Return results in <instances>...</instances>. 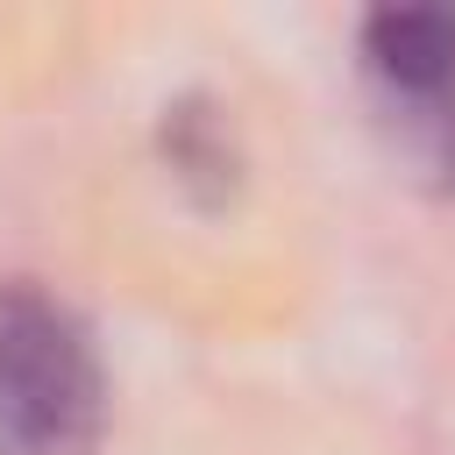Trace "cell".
<instances>
[{
    "mask_svg": "<svg viewBox=\"0 0 455 455\" xmlns=\"http://www.w3.org/2000/svg\"><path fill=\"white\" fill-rule=\"evenodd\" d=\"M384 128H391V149L412 178L455 192V100H384Z\"/></svg>",
    "mask_w": 455,
    "mask_h": 455,
    "instance_id": "obj_4",
    "label": "cell"
},
{
    "mask_svg": "<svg viewBox=\"0 0 455 455\" xmlns=\"http://www.w3.org/2000/svg\"><path fill=\"white\" fill-rule=\"evenodd\" d=\"M164 156L185 185H199L206 199H228L235 192V135L220 121V107L206 100H178L164 107Z\"/></svg>",
    "mask_w": 455,
    "mask_h": 455,
    "instance_id": "obj_3",
    "label": "cell"
},
{
    "mask_svg": "<svg viewBox=\"0 0 455 455\" xmlns=\"http://www.w3.org/2000/svg\"><path fill=\"white\" fill-rule=\"evenodd\" d=\"M107 434L100 341L57 291L0 284V455H92Z\"/></svg>",
    "mask_w": 455,
    "mask_h": 455,
    "instance_id": "obj_1",
    "label": "cell"
},
{
    "mask_svg": "<svg viewBox=\"0 0 455 455\" xmlns=\"http://www.w3.org/2000/svg\"><path fill=\"white\" fill-rule=\"evenodd\" d=\"M363 57L384 100H455V7H377Z\"/></svg>",
    "mask_w": 455,
    "mask_h": 455,
    "instance_id": "obj_2",
    "label": "cell"
}]
</instances>
